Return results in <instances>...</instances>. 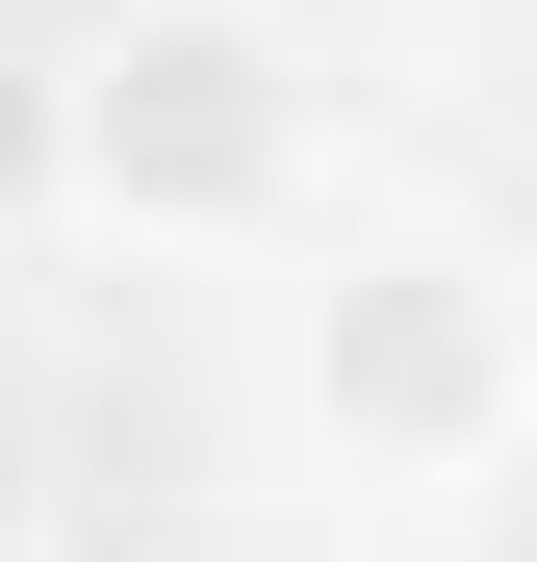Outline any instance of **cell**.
<instances>
[{
	"instance_id": "cell-1",
	"label": "cell",
	"mask_w": 537,
	"mask_h": 562,
	"mask_svg": "<svg viewBox=\"0 0 537 562\" xmlns=\"http://www.w3.org/2000/svg\"><path fill=\"white\" fill-rule=\"evenodd\" d=\"M307 52H282V0H103L52 77V179H77V231H128V256H282L307 231Z\"/></svg>"
},
{
	"instance_id": "cell-2",
	"label": "cell",
	"mask_w": 537,
	"mask_h": 562,
	"mask_svg": "<svg viewBox=\"0 0 537 562\" xmlns=\"http://www.w3.org/2000/svg\"><path fill=\"white\" fill-rule=\"evenodd\" d=\"M307 435H333V486H384V512L537 486V256H486V231H358V256L307 281Z\"/></svg>"
},
{
	"instance_id": "cell-3",
	"label": "cell",
	"mask_w": 537,
	"mask_h": 562,
	"mask_svg": "<svg viewBox=\"0 0 537 562\" xmlns=\"http://www.w3.org/2000/svg\"><path fill=\"white\" fill-rule=\"evenodd\" d=\"M0 562H52V460H26V409H0Z\"/></svg>"
}]
</instances>
